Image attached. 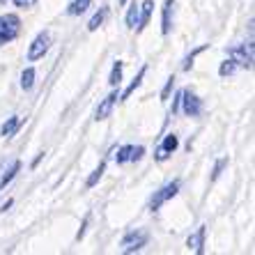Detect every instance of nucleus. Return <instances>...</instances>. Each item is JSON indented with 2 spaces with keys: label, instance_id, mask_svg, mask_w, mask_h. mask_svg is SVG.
<instances>
[{
  "label": "nucleus",
  "instance_id": "nucleus-8",
  "mask_svg": "<svg viewBox=\"0 0 255 255\" xmlns=\"http://www.w3.org/2000/svg\"><path fill=\"white\" fill-rule=\"evenodd\" d=\"M145 149L142 147H136V145H127L118 152V163H127V161H138L142 156Z\"/></svg>",
  "mask_w": 255,
  "mask_h": 255
},
{
  "label": "nucleus",
  "instance_id": "nucleus-13",
  "mask_svg": "<svg viewBox=\"0 0 255 255\" xmlns=\"http://www.w3.org/2000/svg\"><path fill=\"white\" fill-rule=\"evenodd\" d=\"M202 242H205V228H200L193 237H189V246H193L198 253H205V249H202L205 244H202Z\"/></svg>",
  "mask_w": 255,
  "mask_h": 255
},
{
  "label": "nucleus",
  "instance_id": "nucleus-22",
  "mask_svg": "<svg viewBox=\"0 0 255 255\" xmlns=\"http://www.w3.org/2000/svg\"><path fill=\"white\" fill-rule=\"evenodd\" d=\"M136 21H138V7L131 5L129 14H127V25H129V28H136Z\"/></svg>",
  "mask_w": 255,
  "mask_h": 255
},
{
  "label": "nucleus",
  "instance_id": "nucleus-9",
  "mask_svg": "<svg viewBox=\"0 0 255 255\" xmlns=\"http://www.w3.org/2000/svg\"><path fill=\"white\" fill-rule=\"evenodd\" d=\"M118 99H120L118 92H111L106 99L101 101L99 108H97V120H106L108 115H111V111H113V106H115V101H118Z\"/></svg>",
  "mask_w": 255,
  "mask_h": 255
},
{
  "label": "nucleus",
  "instance_id": "nucleus-1",
  "mask_svg": "<svg viewBox=\"0 0 255 255\" xmlns=\"http://www.w3.org/2000/svg\"><path fill=\"white\" fill-rule=\"evenodd\" d=\"M16 35H18V18L12 16V14L0 16V46L7 42H12Z\"/></svg>",
  "mask_w": 255,
  "mask_h": 255
},
{
  "label": "nucleus",
  "instance_id": "nucleus-10",
  "mask_svg": "<svg viewBox=\"0 0 255 255\" xmlns=\"http://www.w3.org/2000/svg\"><path fill=\"white\" fill-rule=\"evenodd\" d=\"M152 9H154V2L152 0H145L142 2V7H140V14H138V30H142L145 25H147V21H149V16H152Z\"/></svg>",
  "mask_w": 255,
  "mask_h": 255
},
{
  "label": "nucleus",
  "instance_id": "nucleus-20",
  "mask_svg": "<svg viewBox=\"0 0 255 255\" xmlns=\"http://www.w3.org/2000/svg\"><path fill=\"white\" fill-rule=\"evenodd\" d=\"M235 69H237V65H235V60H226V62L221 65L219 74H221V76H230V74H235Z\"/></svg>",
  "mask_w": 255,
  "mask_h": 255
},
{
  "label": "nucleus",
  "instance_id": "nucleus-3",
  "mask_svg": "<svg viewBox=\"0 0 255 255\" xmlns=\"http://www.w3.org/2000/svg\"><path fill=\"white\" fill-rule=\"evenodd\" d=\"M230 60H235V65L242 67H253V46L239 44V46L230 48Z\"/></svg>",
  "mask_w": 255,
  "mask_h": 255
},
{
  "label": "nucleus",
  "instance_id": "nucleus-23",
  "mask_svg": "<svg viewBox=\"0 0 255 255\" xmlns=\"http://www.w3.org/2000/svg\"><path fill=\"white\" fill-rule=\"evenodd\" d=\"M205 48H207V46H200V48H196V51H193V53H191L189 58H186V62H184V69H189V67H191V62H193V58H196V55L200 53V51H205Z\"/></svg>",
  "mask_w": 255,
  "mask_h": 255
},
{
  "label": "nucleus",
  "instance_id": "nucleus-2",
  "mask_svg": "<svg viewBox=\"0 0 255 255\" xmlns=\"http://www.w3.org/2000/svg\"><path fill=\"white\" fill-rule=\"evenodd\" d=\"M177 191H179V182H177V179H175V182H170V184H166L163 189H159L154 196H152V200H149V209H152V212H154V209H159L161 205H163L166 200H170Z\"/></svg>",
  "mask_w": 255,
  "mask_h": 255
},
{
  "label": "nucleus",
  "instance_id": "nucleus-16",
  "mask_svg": "<svg viewBox=\"0 0 255 255\" xmlns=\"http://www.w3.org/2000/svg\"><path fill=\"white\" fill-rule=\"evenodd\" d=\"M106 14H108V9H106V7H104V9H99V12H97L95 16H92V21H90V25H88V28H90V30H97L101 23H104V18H106Z\"/></svg>",
  "mask_w": 255,
  "mask_h": 255
},
{
  "label": "nucleus",
  "instance_id": "nucleus-24",
  "mask_svg": "<svg viewBox=\"0 0 255 255\" xmlns=\"http://www.w3.org/2000/svg\"><path fill=\"white\" fill-rule=\"evenodd\" d=\"M226 163H228L226 159H221L219 163H216V168H214V179H216V177H219V175H221V170H223V166H226Z\"/></svg>",
  "mask_w": 255,
  "mask_h": 255
},
{
  "label": "nucleus",
  "instance_id": "nucleus-17",
  "mask_svg": "<svg viewBox=\"0 0 255 255\" xmlns=\"http://www.w3.org/2000/svg\"><path fill=\"white\" fill-rule=\"evenodd\" d=\"M142 76H145V67H142V69H140V71H138V76H136V78H133V83H131V85H129V88H127V90H125V95H122V99H129V97H131V92H133V90H136V88H138V85H140Z\"/></svg>",
  "mask_w": 255,
  "mask_h": 255
},
{
  "label": "nucleus",
  "instance_id": "nucleus-4",
  "mask_svg": "<svg viewBox=\"0 0 255 255\" xmlns=\"http://www.w3.org/2000/svg\"><path fill=\"white\" fill-rule=\"evenodd\" d=\"M145 244H147V232L145 230H133V232H129V235L125 237L122 246H125L127 253H133V251L142 249Z\"/></svg>",
  "mask_w": 255,
  "mask_h": 255
},
{
  "label": "nucleus",
  "instance_id": "nucleus-27",
  "mask_svg": "<svg viewBox=\"0 0 255 255\" xmlns=\"http://www.w3.org/2000/svg\"><path fill=\"white\" fill-rule=\"evenodd\" d=\"M120 2H122V5H125V2H127V0H120Z\"/></svg>",
  "mask_w": 255,
  "mask_h": 255
},
{
  "label": "nucleus",
  "instance_id": "nucleus-14",
  "mask_svg": "<svg viewBox=\"0 0 255 255\" xmlns=\"http://www.w3.org/2000/svg\"><path fill=\"white\" fill-rule=\"evenodd\" d=\"M88 7H90V0H74V2H71V7H69V14H71V16L83 14Z\"/></svg>",
  "mask_w": 255,
  "mask_h": 255
},
{
  "label": "nucleus",
  "instance_id": "nucleus-5",
  "mask_svg": "<svg viewBox=\"0 0 255 255\" xmlns=\"http://www.w3.org/2000/svg\"><path fill=\"white\" fill-rule=\"evenodd\" d=\"M48 44H51V35H48V32H42V35H37V39L32 42V46H30V51H28V58H30V60L42 58V55L48 51Z\"/></svg>",
  "mask_w": 255,
  "mask_h": 255
},
{
  "label": "nucleus",
  "instance_id": "nucleus-19",
  "mask_svg": "<svg viewBox=\"0 0 255 255\" xmlns=\"http://www.w3.org/2000/svg\"><path fill=\"white\" fill-rule=\"evenodd\" d=\"M120 81H122V62H115L111 71V85H120Z\"/></svg>",
  "mask_w": 255,
  "mask_h": 255
},
{
  "label": "nucleus",
  "instance_id": "nucleus-25",
  "mask_svg": "<svg viewBox=\"0 0 255 255\" xmlns=\"http://www.w3.org/2000/svg\"><path fill=\"white\" fill-rule=\"evenodd\" d=\"M14 2H16V7H23V9H25V7H32V5H35L37 0H14Z\"/></svg>",
  "mask_w": 255,
  "mask_h": 255
},
{
  "label": "nucleus",
  "instance_id": "nucleus-18",
  "mask_svg": "<svg viewBox=\"0 0 255 255\" xmlns=\"http://www.w3.org/2000/svg\"><path fill=\"white\" fill-rule=\"evenodd\" d=\"M32 83H35V69H25L21 76V85H23V90H30Z\"/></svg>",
  "mask_w": 255,
  "mask_h": 255
},
{
  "label": "nucleus",
  "instance_id": "nucleus-21",
  "mask_svg": "<svg viewBox=\"0 0 255 255\" xmlns=\"http://www.w3.org/2000/svg\"><path fill=\"white\" fill-rule=\"evenodd\" d=\"M104 170H106V163H99V168H97L92 175H90V179H88V186H95L97 182H99V177L104 175Z\"/></svg>",
  "mask_w": 255,
  "mask_h": 255
},
{
  "label": "nucleus",
  "instance_id": "nucleus-11",
  "mask_svg": "<svg viewBox=\"0 0 255 255\" xmlns=\"http://www.w3.org/2000/svg\"><path fill=\"white\" fill-rule=\"evenodd\" d=\"M18 125H21V118H16V115H14V118H9V120H7V122H5V125H2V129H0V133H2V136H5V138H12L14 133H16Z\"/></svg>",
  "mask_w": 255,
  "mask_h": 255
},
{
  "label": "nucleus",
  "instance_id": "nucleus-26",
  "mask_svg": "<svg viewBox=\"0 0 255 255\" xmlns=\"http://www.w3.org/2000/svg\"><path fill=\"white\" fill-rule=\"evenodd\" d=\"M172 83H175V78H168L166 88H163V99H168V95H170V90H172Z\"/></svg>",
  "mask_w": 255,
  "mask_h": 255
},
{
  "label": "nucleus",
  "instance_id": "nucleus-6",
  "mask_svg": "<svg viewBox=\"0 0 255 255\" xmlns=\"http://www.w3.org/2000/svg\"><path fill=\"white\" fill-rule=\"evenodd\" d=\"M179 104L184 106V113L189 115V118H196V115H200V111H202L200 99H198L196 95H191V92H182V99H179Z\"/></svg>",
  "mask_w": 255,
  "mask_h": 255
},
{
  "label": "nucleus",
  "instance_id": "nucleus-12",
  "mask_svg": "<svg viewBox=\"0 0 255 255\" xmlns=\"http://www.w3.org/2000/svg\"><path fill=\"white\" fill-rule=\"evenodd\" d=\"M170 28H172V0H166V7H163V25H161L163 35H168Z\"/></svg>",
  "mask_w": 255,
  "mask_h": 255
},
{
  "label": "nucleus",
  "instance_id": "nucleus-15",
  "mask_svg": "<svg viewBox=\"0 0 255 255\" xmlns=\"http://www.w3.org/2000/svg\"><path fill=\"white\" fill-rule=\"evenodd\" d=\"M18 168H21V163H18V161H14L12 166H9V170L5 172V175H2V179H0V186H7V182H12L14 179V175H16V170Z\"/></svg>",
  "mask_w": 255,
  "mask_h": 255
},
{
  "label": "nucleus",
  "instance_id": "nucleus-7",
  "mask_svg": "<svg viewBox=\"0 0 255 255\" xmlns=\"http://www.w3.org/2000/svg\"><path fill=\"white\" fill-rule=\"evenodd\" d=\"M177 149V136L175 133H168L166 138H163V142H161L159 147H156V159L159 161H166L168 156L172 154Z\"/></svg>",
  "mask_w": 255,
  "mask_h": 255
}]
</instances>
